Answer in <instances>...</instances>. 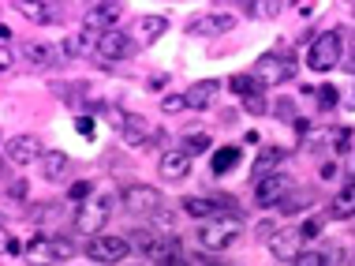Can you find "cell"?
<instances>
[{
  "instance_id": "cell-1",
  "label": "cell",
  "mask_w": 355,
  "mask_h": 266,
  "mask_svg": "<svg viewBox=\"0 0 355 266\" xmlns=\"http://www.w3.org/2000/svg\"><path fill=\"white\" fill-rule=\"evenodd\" d=\"M239 233H243V222H239L232 210L214 214V217H202V225H198V244H202L206 251H225L239 240Z\"/></svg>"
},
{
  "instance_id": "cell-2",
  "label": "cell",
  "mask_w": 355,
  "mask_h": 266,
  "mask_svg": "<svg viewBox=\"0 0 355 266\" xmlns=\"http://www.w3.org/2000/svg\"><path fill=\"white\" fill-rule=\"evenodd\" d=\"M254 79H258V87H281V83H288L295 75V53H288V49H270L266 56H258V64H254Z\"/></svg>"
},
{
  "instance_id": "cell-3",
  "label": "cell",
  "mask_w": 355,
  "mask_h": 266,
  "mask_svg": "<svg viewBox=\"0 0 355 266\" xmlns=\"http://www.w3.org/2000/svg\"><path fill=\"white\" fill-rule=\"evenodd\" d=\"M340 53H344V42H340V31H325L311 42V49H306V68L311 72H329L340 64Z\"/></svg>"
},
{
  "instance_id": "cell-4",
  "label": "cell",
  "mask_w": 355,
  "mask_h": 266,
  "mask_svg": "<svg viewBox=\"0 0 355 266\" xmlns=\"http://www.w3.org/2000/svg\"><path fill=\"white\" fill-rule=\"evenodd\" d=\"M71 244L68 240H60V236H49V233H42V236H34L31 244H26V259H31L34 266H49V263H64V259H71Z\"/></svg>"
},
{
  "instance_id": "cell-5",
  "label": "cell",
  "mask_w": 355,
  "mask_h": 266,
  "mask_svg": "<svg viewBox=\"0 0 355 266\" xmlns=\"http://www.w3.org/2000/svg\"><path fill=\"white\" fill-rule=\"evenodd\" d=\"M112 206H116V199H112V192H94L90 199L83 203L79 217H75V225H79L83 233H98L105 222H109Z\"/></svg>"
},
{
  "instance_id": "cell-6",
  "label": "cell",
  "mask_w": 355,
  "mask_h": 266,
  "mask_svg": "<svg viewBox=\"0 0 355 266\" xmlns=\"http://www.w3.org/2000/svg\"><path fill=\"white\" fill-rule=\"evenodd\" d=\"M135 248H139V255L146 263H165L168 255H176V240H168L165 233H153V229H139L135 236Z\"/></svg>"
},
{
  "instance_id": "cell-7",
  "label": "cell",
  "mask_w": 355,
  "mask_h": 266,
  "mask_svg": "<svg viewBox=\"0 0 355 266\" xmlns=\"http://www.w3.org/2000/svg\"><path fill=\"white\" fill-rule=\"evenodd\" d=\"M135 38H128L123 31H105L101 42H98V56L105 64H116V60H131L135 56Z\"/></svg>"
},
{
  "instance_id": "cell-8",
  "label": "cell",
  "mask_w": 355,
  "mask_h": 266,
  "mask_svg": "<svg viewBox=\"0 0 355 266\" xmlns=\"http://www.w3.org/2000/svg\"><path fill=\"white\" fill-rule=\"evenodd\" d=\"M128 251H131V244L123 240V236H94L90 240V259L94 263H105V266H116L128 259Z\"/></svg>"
},
{
  "instance_id": "cell-9",
  "label": "cell",
  "mask_w": 355,
  "mask_h": 266,
  "mask_svg": "<svg viewBox=\"0 0 355 266\" xmlns=\"http://www.w3.org/2000/svg\"><path fill=\"white\" fill-rule=\"evenodd\" d=\"M288 192H292V180H288L284 173L262 176V180L254 184V203H258V206H281Z\"/></svg>"
},
{
  "instance_id": "cell-10",
  "label": "cell",
  "mask_w": 355,
  "mask_h": 266,
  "mask_svg": "<svg viewBox=\"0 0 355 266\" xmlns=\"http://www.w3.org/2000/svg\"><path fill=\"white\" fill-rule=\"evenodd\" d=\"M45 150H42V139L37 135H15L8 139V161L12 165H34V161H42Z\"/></svg>"
},
{
  "instance_id": "cell-11",
  "label": "cell",
  "mask_w": 355,
  "mask_h": 266,
  "mask_svg": "<svg viewBox=\"0 0 355 266\" xmlns=\"http://www.w3.org/2000/svg\"><path fill=\"white\" fill-rule=\"evenodd\" d=\"M123 206L131 214H153V210H161V192L157 188H146V184H135L123 192Z\"/></svg>"
},
{
  "instance_id": "cell-12",
  "label": "cell",
  "mask_w": 355,
  "mask_h": 266,
  "mask_svg": "<svg viewBox=\"0 0 355 266\" xmlns=\"http://www.w3.org/2000/svg\"><path fill=\"white\" fill-rule=\"evenodd\" d=\"M300 240H303V229H281L266 244H270V255H277L281 263H292L295 255H300Z\"/></svg>"
},
{
  "instance_id": "cell-13",
  "label": "cell",
  "mask_w": 355,
  "mask_h": 266,
  "mask_svg": "<svg viewBox=\"0 0 355 266\" xmlns=\"http://www.w3.org/2000/svg\"><path fill=\"white\" fill-rule=\"evenodd\" d=\"M157 169H161V176H165V180H187V173H191V154H187V150H165Z\"/></svg>"
},
{
  "instance_id": "cell-14",
  "label": "cell",
  "mask_w": 355,
  "mask_h": 266,
  "mask_svg": "<svg viewBox=\"0 0 355 266\" xmlns=\"http://www.w3.org/2000/svg\"><path fill=\"white\" fill-rule=\"evenodd\" d=\"M232 23H236V15H225V12H209L202 19H195V23H187V34H225V31H232Z\"/></svg>"
},
{
  "instance_id": "cell-15",
  "label": "cell",
  "mask_w": 355,
  "mask_h": 266,
  "mask_svg": "<svg viewBox=\"0 0 355 266\" xmlns=\"http://www.w3.org/2000/svg\"><path fill=\"white\" fill-rule=\"evenodd\" d=\"M98 42H101V31H94V26H83V31H75L68 42H64V56L98 53Z\"/></svg>"
},
{
  "instance_id": "cell-16",
  "label": "cell",
  "mask_w": 355,
  "mask_h": 266,
  "mask_svg": "<svg viewBox=\"0 0 355 266\" xmlns=\"http://www.w3.org/2000/svg\"><path fill=\"white\" fill-rule=\"evenodd\" d=\"M217 94H220V83L217 79H202V83H195L184 98H187V109H209L217 101Z\"/></svg>"
},
{
  "instance_id": "cell-17",
  "label": "cell",
  "mask_w": 355,
  "mask_h": 266,
  "mask_svg": "<svg viewBox=\"0 0 355 266\" xmlns=\"http://www.w3.org/2000/svg\"><path fill=\"white\" fill-rule=\"evenodd\" d=\"M288 161V150H281V147H266L262 154L254 158V169H251V176H254V184L262 176H273L277 173V165H284Z\"/></svg>"
},
{
  "instance_id": "cell-18",
  "label": "cell",
  "mask_w": 355,
  "mask_h": 266,
  "mask_svg": "<svg viewBox=\"0 0 355 266\" xmlns=\"http://www.w3.org/2000/svg\"><path fill=\"white\" fill-rule=\"evenodd\" d=\"M23 56L34 64V68H53V64H60V53H56L53 45H45V42H23Z\"/></svg>"
},
{
  "instance_id": "cell-19",
  "label": "cell",
  "mask_w": 355,
  "mask_h": 266,
  "mask_svg": "<svg viewBox=\"0 0 355 266\" xmlns=\"http://www.w3.org/2000/svg\"><path fill=\"white\" fill-rule=\"evenodd\" d=\"M165 31H168V19L165 15H142L139 26H135V38H139L142 45H153Z\"/></svg>"
},
{
  "instance_id": "cell-20",
  "label": "cell",
  "mask_w": 355,
  "mask_h": 266,
  "mask_svg": "<svg viewBox=\"0 0 355 266\" xmlns=\"http://www.w3.org/2000/svg\"><path fill=\"white\" fill-rule=\"evenodd\" d=\"M116 19H120V4L112 0V4H98V8H90V19H86V26H94V31H112L116 26Z\"/></svg>"
},
{
  "instance_id": "cell-21",
  "label": "cell",
  "mask_w": 355,
  "mask_h": 266,
  "mask_svg": "<svg viewBox=\"0 0 355 266\" xmlns=\"http://www.w3.org/2000/svg\"><path fill=\"white\" fill-rule=\"evenodd\" d=\"M123 142H128V147H146V142L157 135V131H150V124L142 117H128V124H123Z\"/></svg>"
},
{
  "instance_id": "cell-22",
  "label": "cell",
  "mask_w": 355,
  "mask_h": 266,
  "mask_svg": "<svg viewBox=\"0 0 355 266\" xmlns=\"http://www.w3.org/2000/svg\"><path fill=\"white\" fill-rule=\"evenodd\" d=\"M68 165H71V161H68L64 150H49V154L42 158V176L49 180V184H53V180H64V176H68Z\"/></svg>"
},
{
  "instance_id": "cell-23",
  "label": "cell",
  "mask_w": 355,
  "mask_h": 266,
  "mask_svg": "<svg viewBox=\"0 0 355 266\" xmlns=\"http://www.w3.org/2000/svg\"><path fill=\"white\" fill-rule=\"evenodd\" d=\"M15 8H19L26 19H31V23H37V26H49V23H56V19H60L56 12H49L42 0H15Z\"/></svg>"
},
{
  "instance_id": "cell-24",
  "label": "cell",
  "mask_w": 355,
  "mask_h": 266,
  "mask_svg": "<svg viewBox=\"0 0 355 266\" xmlns=\"http://www.w3.org/2000/svg\"><path fill=\"white\" fill-rule=\"evenodd\" d=\"M236 161H239V147H220V150H214V158H209V169H214L217 176H225V173H232Z\"/></svg>"
},
{
  "instance_id": "cell-25",
  "label": "cell",
  "mask_w": 355,
  "mask_h": 266,
  "mask_svg": "<svg viewBox=\"0 0 355 266\" xmlns=\"http://www.w3.org/2000/svg\"><path fill=\"white\" fill-rule=\"evenodd\" d=\"M329 210H333V217H352V214H355V180L344 188L340 195H333V206H329Z\"/></svg>"
},
{
  "instance_id": "cell-26",
  "label": "cell",
  "mask_w": 355,
  "mask_h": 266,
  "mask_svg": "<svg viewBox=\"0 0 355 266\" xmlns=\"http://www.w3.org/2000/svg\"><path fill=\"white\" fill-rule=\"evenodd\" d=\"M209 147H214V139L202 135V131H184V150L187 154H206Z\"/></svg>"
},
{
  "instance_id": "cell-27",
  "label": "cell",
  "mask_w": 355,
  "mask_h": 266,
  "mask_svg": "<svg viewBox=\"0 0 355 266\" xmlns=\"http://www.w3.org/2000/svg\"><path fill=\"white\" fill-rule=\"evenodd\" d=\"M236 94H243V98H251V94H258L262 87H258V79L254 75H232V83H228Z\"/></svg>"
},
{
  "instance_id": "cell-28",
  "label": "cell",
  "mask_w": 355,
  "mask_h": 266,
  "mask_svg": "<svg viewBox=\"0 0 355 266\" xmlns=\"http://www.w3.org/2000/svg\"><path fill=\"white\" fill-rule=\"evenodd\" d=\"M281 12V0H251V15L254 19H273Z\"/></svg>"
},
{
  "instance_id": "cell-29",
  "label": "cell",
  "mask_w": 355,
  "mask_h": 266,
  "mask_svg": "<svg viewBox=\"0 0 355 266\" xmlns=\"http://www.w3.org/2000/svg\"><path fill=\"white\" fill-rule=\"evenodd\" d=\"M98 113H101V117L109 120L116 131H123V124H128V113H120L116 106H105V101H98Z\"/></svg>"
},
{
  "instance_id": "cell-30",
  "label": "cell",
  "mask_w": 355,
  "mask_h": 266,
  "mask_svg": "<svg viewBox=\"0 0 355 266\" xmlns=\"http://www.w3.org/2000/svg\"><path fill=\"white\" fill-rule=\"evenodd\" d=\"M292 266H329V255L325 251H300L292 259Z\"/></svg>"
},
{
  "instance_id": "cell-31",
  "label": "cell",
  "mask_w": 355,
  "mask_h": 266,
  "mask_svg": "<svg viewBox=\"0 0 355 266\" xmlns=\"http://www.w3.org/2000/svg\"><path fill=\"white\" fill-rule=\"evenodd\" d=\"M243 109L251 113V117H262V113H270V101H266L262 94H251V98H243Z\"/></svg>"
},
{
  "instance_id": "cell-32",
  "label": "cell",
  "mask_w": 355,
  "mask_h": 266,
  "mask_svg": "<svg viewBox=\"0 0 355 266\" xmlns=\"http://www.w3.org/2000/svg\"><path fill=\"white\" fill-rule=\"evenodd\" d=\"M337 101H340L337 87H318V109H337Z\"/></svg>"
},
{
  "instance_id": "cell-33",
  "label": "cell",
  "mask_w": 355,
  "mask_h": 266,
  "mask_svg": "<svg viewBox=\"0 0 355 266\" xmlns=\"http://www.w3.org/2000/svg\"><path fill=\"white\" fill-rule=\"evenodd\" d=\"M90 195H94V184H90V180H79V184H71V192H68L71 203H86Z\"/></svg>"
},
{
  "instance_id": "cell-34",
  "label": "cell",
  "mask_w": 355,
  "mask_h": 266,
  "mask_svg": "<svg viewBox=\"0 0 355 266\" xmlns=\"http://www.w3.org/2000/svg\"><path fill=\"white\" fill-rule=\"evenodd\" d=\"M329 135H333V150H340V154L352 147V131H348V128H333Z\"/></svg>"
},
{
  "instance_id": "cell-35",
  "label": "cell",
  "mask_w": 355,
  "mask_h": 266,
  "mask_svg": "<svg viewBox=\"0 0 355 266\" xmlns=\"http://www.w3.org/2000/svg\"><path fill=\"white\" fill-rule=\"evenodd\" d=\"M161 109H165V113H180V109H187V98H184V94H168V98L161 101Z\"/></svg>"
},
{
  "instance_id": "cell-36",
  "label": "cell",
  "mask_w": 355,
  "mask_h": 266,
  "mask_svg": "<svg viewBox=\"0 0 355 266\" xmlns=\"http://www.w3.org/2000/svg\"><path fill=\"white\" fill-rule=\"evenodd\" d=\"M311 199H314V195H306V192H303L300 199H284V203H281V210H284V214H295V210H303V206L311 203Z\"/></svg>"
},
{
  "instance_id": "cell-37",
  "label": "cell",
  "mask_w": 355,
  "mask_h": 266,
  "mask_svg": "<svg viewBox=\"0 0 355 266\" xmlns=\"http://www.w3.org/2000/svg\"><path fill=\"white\" fill-rule=\"evenodd\" d=\"M26 180H8V199H26Z\"/></svg>"
},
{
  "instance_id": "cell-38",
  "label": "cell",
  "mask_w": 355,
  "mask_h": 266,
  "mask_svg": "<svg viewBox=\"0 0 355 266\" xmlns=\"http://www.w3.org/2000/svg\"><path fill=\"white\" fill-rule=\"evenodd\" d=\"M75 131H79L83 139H94V120L90 117H79V120H75Z\"/></svg>"
},
{
  "instance_id": "cell-39",
  "label": "cell",
  "mask_w": 355,
  "mask_h": 266,
  "mask_svg": "<svg viewBox=\"0 0 355 266\" xmlns=\"http://www.w3.org/2000/svg\"><path fill=\"white\" fill-rule=\"evenodd\" d=\"M277 117H281V120H295V106H292V101H277Z\"/></svg>"
},
{
  "instance_id": "cell-40",
  "label": "cell",
  "mask_w": 355,
  "mask_h": 266,
  "mask_svg": "<svg viewBox=\"0 0 355 266\" xmlns=\"http://www.w3.org/2000/svg\"><path fill=\"white\" fill-rule=\"evenodd\" d=\"M0 68H4V72H12V68H15V53H12V45H4V49H0Z\"/></svg>"
},
{
  "instance_id": "cell-41",
  "label": "cell",
  "mask_w": 355,
  "mask_h": 266,
  "mask_svg": "<svg viewBox=\"0 0 355 266\" xmlns=\"http://www.w3.org/2000/svg\"><path fill=\"white\" fill-rule=\"evenodd\" d=\"M318 233H322V222H318V217H311V222L303 225V236H318Z\"/></svg>"
},
{
  "instance_id": "cell-42",
  "label": "cell",
  "mask_w": 355,
  "mask_h": 266,
  "mask_svg": "<svg viewBox=\"0 0 355 266\" xmlns=\"http://www.w3.org/2000/svg\"><path fill=\"white\" fill-rule=\"evenodd\" d=\"M4 251H8V255H19V251H23V248H19V240H15L12 233L4 236Z\"/></svg>"
},
{
  "instance_id": "cell-43",
  "label": "cell",
  "mask_w": 355,
  "mask_h": 266,
  "mask_svg": "<svg viewBox=\"0 0 355 266\" xmlns=\"http://www.w3.org/2000/svg\"><path fill=\"white\" fill-rule=\"evenodd\" d=\"M311 8H314V0H295V12H300V15H306Z\"/></svg>"
},
{
  "instance_id": "cell-44",
  "label": "cell",
  "mask_w": 355,
  "mask_h": 266,
  "mask_svg": "<svg viewBox=\"0 0 355 266\" xmlns=\"http://www.w3.org/2000/svg\"><path fill=\"white\" fill-rule=\"evenodd\" d=\"M348 75H355V34H352V53H348Z\"/></svg>"
},
{
  "instance_id": "cell-45",
  "label": "cell",
  "mask_w": 355,
  "mask_h": 266,
  "mask_svg": "<svg viewBox=\"0 0 355 266\" xmlns=\"http://www.w3.org/2000/svg\"><path fill=\"white\" fill-rule=\"evenodd\" d=\"M161 266H187V263H184V259H180V251H176V255H168V259H165V263H161Z\"/></svg>"
},
{
  "instance_id": "cell-46",
  "label": "cell",
  "mask_w": 355,
  "mask_h": 266,
  "mask_svg": "<svg viewBox=\"0 0 355 266\" xmlns=\"http://www.w3.org/2000/svg\"><path fill=\"white\" fill-rule=\"evenodd\" d=\"M86 4H90V8H98V4H112V0H86Z\"/></svg>"
},
{
  "instance_id": "cell-47",
  "label": "cell",
  "mask_w": 355,
  "mask_h": 266,
  "mask_svg": "<svg viewBox=\"0 0 355 266\" xmlns=\"http://www.w3.org/2000/svg\"><path fill=\"white\" fill-rule=\"evenodd\" d=\"M352 176H355V158H352Z\"/></svg>"
}]
</instances>
